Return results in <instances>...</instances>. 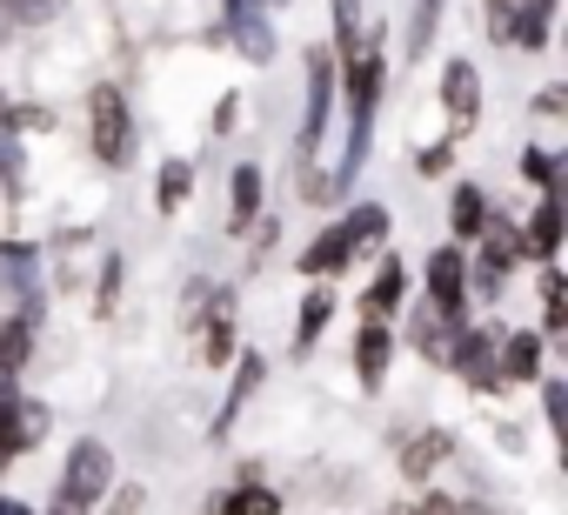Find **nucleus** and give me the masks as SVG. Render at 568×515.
I'll return each instance as SVG.
<instances>
[{"instance_id":"f257e3e1","label":"nucleus","mask_w":568,"mask_h":515,"mask_svg":"<svg viewBox=\"0 0 568 515\" xmlns=\"http://www.w3.org/2000/svg\"><path fill=\"white\" fill-rule=\"evenodd\" d=\"M348 74V141H342V168L322 174L328 181V201H342L368 161V141H375V108H382V81H388V54H382V34L355 48V61L342 68Z\"/></svg>"},{"instance_id":"f03ea898","label":"nucleus","mask_w":568,"mask_h":515,"mask_svg":"<svg viewBox=\"0 0 568 515\" xmlns=\"http://www.w3.org/2000/svg\"><path fill=\"white\" fill-rule=\"evenodd\" d=\"M88 148L101 168H128L134 161V108L121 88H94L88 94Z\"/></svg>"},{"instance_id":"7ed1b4c3","label":"nucleus","mask_w":568,"mask_h":515,"mask_svg":"<svg viewBox=\"0 0 568 515\" xmlns=\"http://www.w3.org/2000/svg\"><path fill=\"white\" fill-rule=\"evenodd\" d=\"M475 241H481V254H475V269H468V289H481V295H501V275L521 269V262H535L521 221H508V214H488V228Z\"/></svg>"},{"instance_id":"20e7f679","label":"nucleus","mask_w":568,"mask_h":515,"mask_svg":"<svg viewBox=\"0 0 568 515\" xmlns=\"http://www.w3.org/2000/svg\"><path fill=\"white\" fill-rule=\"evenodd\" d=\"M108 488H114V455H108V442H74L68 448V468H61V495L54 502H68V508H94V502H108Z\"/></svg>"},{"instance_id":"39448f33","label":"nucleus","mask_w":568,"mask_h":515,"mask_svg":"<svg viewBox=\"0 0 568 515\" xmlns=\"http://www.w3.org/2000/svg\"><path fill=\"white\" fill-rule=\"evenodd\" d=\"M328 114H335V54L328 48H308V114H302V134H295L302 168H315L322 134H328Z\"/></svg>"},{"instance_id":"423d86ee","label":"nucleus","mask_w":568,"mask_h":515,"mask_svg":"<svg viewBox=\"0 0 568 515\" xmlns=\"http://www.w3.org/2000/svg\"><path fill=\"white\" fill-rule=\"evenodd\" d=\"M495 355H501V329H495V322H475V329H462V335H455V349H448V368H455L468 388L495 395V388H501V375H495Z\"/></svg>"},{"instance_id":"0eeeda50","label":"nucleus","mask_w":568,"mask_h":515,"mask_svg":"<svg viewBox=\"0 0 568 515\" xmlns=\"http://www.w3.org/2000/svg\"><path fill=\"white\" fill-rule=\"evenodd\" d=\"M41 435H48V402H28L21 382L0 375V448L21 455V448H34Z\"/></svg>"},{"instance_id":"6e6552de","label":"nucleus","mask_w":568,"mask_h":515,"mask_svg":"<svg viewBox=\"0 0 568 515\" xmlns=\"http://www.w3.org/2000/svg\"><path fill=\"white\" fill-rule=\"evenodd\" d=\"M428 309H442L455 322L468 315V254H462V241L428 254Z\"/></svg>"},{"instance_id":"1a4fd4ad","label":"nucleus","mask_w":568,"mask_h":515,"mask_svg":"<svg viewBox=\"0 0 568 515\" xmlns=\"http://www.w3.org/2000/svg\"><path fill=\"white\" fill-rule=\"evenodd\" d=\"M442 114H448V128H455V134H468V128L481 121V68H475V61H462V54L442 68Z\"/></svg>"},{"instance_id":"9d476101","label":"nucleus","mask_w":568,"mask_h":515,"mask_svg":"<svg viewBox=\"0 0 568 515\" xmlns=\"http://www.w3.org/2000/svg\"><path fill=\"white\" fill-rule=\"evenodd\" d=\"M194 322H201V362H207V368L234 362V295H227V289H214V295H207V309H201Z\"/></svg>"},{"instance_id":"9b49d317","label":"nucleus","mask_w":568,"mask_h":515,"mask_svg":"<svg viewBox=\"0 0 568 515\" xmlns=\"http://www.w3.org/2000/svg\"><path fill=\"white\" fill-rule=\"evenodd\" d=\"M541 335L535 329H501V355H495V375H501V388H515V382H541Z\"/></svg>"},{"instance_id":"f8f14e48","label":"nucleus","mask_w":568,"mask_h":515,"mask_svg":"<svg viewBox=\"0 0 568 515\" xmlns=\"http://www.w3.org/2000/svg\"><path fill=\"white\" fill-rule=\"evenodd\" d=\"M402 295H408V262H395V254H382L375 282L362 289V315H368V322H395V315H402Z\"/></svg>"},{"instance_id":"ddd939ff","label":"nucleus","mask_w":568,"mask_h":515,"mask_svg":"<svg viewBox=\"0 0 568 515\" xmlns=\"http://www.w3.org/2000/svg\"><path fill=\"white\" fill-rule=\"evenodd\" d=\"M455 335H462V322H455V315H442V309H428V302L408 315V342H415V349H422L435 368H448V349H455Z\"/></svg>"},{"instance_id":"4468645a","label":"nucleus","mask_w":568,"mask_h":515,"mask_svg":"<svg viewBox=\"0 0 568 515\" xmlns=\"http://www.w3.org/2000/svg\"><path fill=\"white\" fill-rule=\"evenodd\" d=\"M388 362H395V335H388V322H362V335H355V375H362L368 395L388 382Z\"/></svg>"},{"instance_id":"2eb2a0df","label":"nucleus","mask_w":568,"mask_h":515,"mask_svg":"<svg viewBox=\"0 0 568 515\" xmlns=\"http://www.w3.org/2000/svg\"><path fill=\"white\" fill-rule=\"evenodd\" d=\"M261 375H267V362L247 349L241 362H234V382H227V395H221V415L207 422V435H234V422H241V408H247V395L261 388Z\"/></svg>"},{"instance_id":"dca6fc26","label":"nucleus","mask_w":568,"mask_h":515,"mask_svg":"<svg viewBox=\"0 0 568 515\" xmlns=\"http://www.w3.org/2000/svg\"><path fill=\"white\" fill-rule=\"evenodd\" d=\"M355 262V248H348V228L342 221H328L308 248H302V275H315V282H328V275H342Z\"/></svg>"},{"instance_id":"f3484780","label":"nucleus","mask_w":568,"mask_h":515,"mask_svg":"<svg viewBox=\"0 0 568 515\" xmlns=\"http://www.w3.org/2000/svg\"><path fill=\"white\" fill-rule=\"evenodd\" d=\"M34 262L41 254L28 241H0V275H8V289L21 295V315H41V289H34Z\"/></svg>"},{"instance_id":"a211bd4d","label":"nucleus","mask_w":568,"mask_h":515,"mask_svg":"<svg viewBox=\"0 0 568 515\" xmlns=\"http://www.w3.org/2000/svg\"><path fill=\"white\" fill-rule=\"evenodd\" d=\"M548 34H555V0H521L515 21H508V48L515 54H541Z\"/></svg>"},{"instance_id":"6ab92c4d","label":"nucleus","mask_w":568,"mask_h":515,"mask_svg":"<svg viewBox=\"0 0 568 515\" xmlns=\"http://www.w3.org/2000/svg\"><path fill=\"white\" fill-rule=\"evenodd\" d=\"M521 234H528V254H535V262H555V254H561V188H541L535 221H528Z\"/></svg>"},{"instance_id":"aec40b11","label":"nucleus","mask_w":568,"mask_h":515,"mask_svg":"<svg viewBox=\"0 0 568 515\" xmlns=\"http://www.w3.org/2000/svg\"><path fill=\"white\" fill-rule=\"evenodd\" d=\"M488 188H475V181H462L455 194H448V228H455V241H475L481 228H488Z\"/></svg>"},{"instance_id":"412c9836","label":"nucleus","mask_w":568,"mask_h":515,"mask_svg":"<svg viewBox=\"0 0 568 515\" xmlns=\"http://www.w3.org/2000/svg\"><path fill=\"white\" fill-rule=\"evenodd\" d=\"M448 455H455V435H448V428H428V435H415V442L402 448V475H408V482H428Z\"/></svg>"},{"instance_id":"4be33fe9","label":"nucleus","mask_w":568,"mask_h":515,"mask_svg":"<svg viewBox=\"0 0 568 515\" xmlns=\"http://www.w3.org/2000/svg\"><path fill=\"white\" fill-rule=\"evenodd\" d=\"M227 28H234V41H241V54H247L254 68H267V61H274V28H267V14L254 8V0H247V8H241V14H227Z\"/></svg>"},{"instance_id":"5701e85b","label":"nucleus","mask_w":568,"mask_h":515,"mask_svg":"<svg viewBox=\"0 0 568 515\" xmlns=\"http://www.w3.org/2000/svg\"><path fill=\"white\" fill-rule=\"evenodd\" d=\"M34 322H41V315H21V309H14V322H0V375H8V382H21V368H28Z\"/></svg>"},{"instance_id":"b1692460","label":"nucleus","mask_w":568,"mask_h":515,"mask_svg":"<svg viewBox=\"0 0 568 515\" xmlns=\"http://www.w3.org/2000/svg\"><path fill=\"white\" fill-rule=\"evenodd\" d=\"M14 128H21L14 108L0 101V194H8V201H21V188H28V174H21V134Z\"/></svg>"},{"instance_id":"393cba45","label":"nucleus","mask_w":568,"mask_h":515,"mask_svg":"<svg viewBox=\"0 0 568 515\" xmlns=\"http://www.w3.org/2000/svg\"><path fill=\"white\" fill-rule=\"evenodd\" d=\"M214 515H281V495H274L267 482H234V488L214 502Z\"/></svg>"},{"instance_id":"a878e982","label":"nucleus","mask_w":568,"mask_h":515,"mask_svg":"<svg viewBox=\"0 0 568 515\" xmlns=\"http://www.w3.org/2000/svg\"><path fill=\"white\" fill-rule=\"evenodd\" d=\"M328 315H335V295H328V289H315V295L302 302V315H295V355H315V342H322Z\"/></svg>"},{"instance_id":"bb28decb","label":"nucleus","mask_w":568,"mask_h":515,"mask_svg":"<svg viewBox=\"0 0 568 515\" xmlns=\"http://www.w3.org/2000/svg\"><path fill=\"white\" fill-rule=\"evenodd\" d=\"M227 194H234V234H247V221L261 214V168H254V161H241V168H234V181H227Z\"/></svg>"},{"instance_id":"cd10ccee","label":"nucleus","mask_w":568,"mask_h":515,"mask_svg":"<svg viewBox=\"0 0 568 515\" xmlns=\"http://www.w3.org/2000/svg\"><path fill=\"white\" fill-rule=\"evenodd\" d=\"M187 194H194V161H168V168H161V181H154L161 214H181V208H187Z\"/></svg>"},{"instance_id":"c85d7f7f","label":"nucleus","mask_w":568,"mask_h":515,"mask_svg":"<svg viewBox=\"0 0 568 515\" xmlns=\"http://www.w3.org/2000/svg\"><path fill=\"white\" fill-rule=\"evenodd\" d=\"M342 228H348V248H355V254H368V248H382V234H388V208L362 201V208H355Z\"/></svg>"},{"instance_id":"c756f323","label":"nucleus","mask_w":568,"mask_h":515,"mask_svg":"<svg viewBox=\"0 0 568 515\" xmlns=\"http://www.w3.org/2000/svg\"><path fill=\"white\" fill-rule=\"evenodd\" d=\"M561 329H568V289H561V269H548V275H541V329H535V335L555 342Z\"/></svg>"},{"instance_id":"7c9ffc66","label":"nucleus","mask_w":568,"mask_h":515,"mask_svg":"<svg viewBox=\"0 0 568 515\" xmlns=\"http://www.w3.org/2000/svg\"><path fill=\"white\" fill-rule=\"evenodd\" d=\"M355 8L362 0H328V14H335V54H342V68L355 61V48H362V34H355Z\"/></svg>"},{"instance_id":"2f4dec72","label":"nucleus","mask_w":568,"mask_h":515,"mask_svg":"<svg viewBox=\"0 0 568 515\" xmlns=\"http://www.w3.org/2000/svg\"><path fill=\"white\" fill-rule=\"evenodd\" d=\"M435 21H442V0H415V28H408V61H415V54H428V41H435Z\"/></svg>"},{"instance_id":"473e14b6","label":"nucleus","mask_w":568,"mask_h":515,"mask_svg":"<svg viewBox=\"0 0 568 515\" xmlns=\"http://www.w3.org/2000/svg\"><path fill=\"white\" fill-rule=\"evenodd\" d=\"M121 309V254H108V262H101V289H94V315L108 322Z\"/></svg>"},{"instance_id":"72a5a7b5","label":"nucleus","mask_w":568,"mask_h":515,"mask_svg":"<svg viewBox=\"0 0 568 515\" xmlns=\"http://www.w3.org/2000/svg\"><path fill=\"white\" fill-rule=\"evenodd\" d=\"M521 174H528L535 188H561V168H555L548 148H528V154H521Z\"/></svg>"},{"instance_id":"f704fd0d","label":"nucleus","mask_w":568,"mask_h":515,"mask_svg":"<svg viewBox=\"0 0 568 515\" xmlns=\"http://www.w3.org/2000/svg\"><path fill=\"white\" fill-rule=\"evenodd\" d=\"M515 8H521V0H488V8H481V14H488V41H495V48H508V21H515Z\"/></svg>"},{"instance_id":"c9c22d12","label":"nucleus","mask_w":568,"mask_h":515,"mask_svg":"<svg viewBox=\"0 0 568 515\" xmlns=\"http://www.w3.org/2000/svg\"><path fill=\"white\" fill-rule=\"evenodd\" d=\"M448 161H455V134H448V141H435V148H422V154H415V168H422V174H428V181H435V174H448Z\"/></svg>"},{"instance_id":"e433bc0d","label":"nucleus","mask_w":568,"mask_h":515,"mask_svg":"<svg viewBox=\"0 0 568 515\" xmlns=\"http://www.w3.org/2000/svg\"><path fill=\"white\" fill-rule=\"evenodd\" d=\"M541 408H548V422H555V435L568 428V388L561 382H541Z\"/></svg>"},{"instance_id":"4c0bfd02","label":"nucleus","mask_w":568,"mask_h":515,"mask_svg":"<svg viewBox=\"0 0 568 515\" xmlns=\"http://www.w3.org/2000/svg\"><path fill=\"white\" fill-rule=\"evenodd\" d=\"M114 502H108V515H141V488L128 482V488H108Z\"/></svg>"},{"instance_id":"58836bf2","label":"nucleus","mask_w":568,"mask_h":515,"mask_svg":"<svg viewBox=\"0 0 568 515\" xmlns=\"http://www.w3.org/2000/svg\"><path fill=\"white\" fill-rule=\"evenodd\" d=\"M561 108H568V88H541L535 94V114H561Z\"/></svg>"},{"instance_id":"ea45409f","label":"nucleus","mask_w":568,"mask_h":515,"mask_svg":"<svg viewBox=\"0 0 568 515\" xmlns=\"http://www.w3.org/2000/svg\"><path fill=\"white\" fill-rule=\"evenodd\" d=\"M0 515H34L28 502H14V495H0Z\"/></svg>"},{"instance_id":"a19ab883","label":"nucleus","mask_w":568,"mask_h":515,"mask_svg":"<svg viewBox=\"0 0 568 515\" xmlns=\"http://www.w3.org/2000/svg\"><path fill=\"white\" fill-rule=\"evenodd\" d=\"M8 462H14V455H8V448H0V475H8Z\"/></svg>"}]
</instances>
